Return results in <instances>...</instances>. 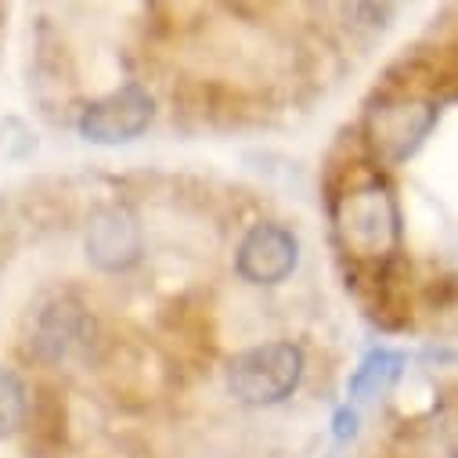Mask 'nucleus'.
I'll use <instances>...</instances> for the list:
<instances>
[{"label":"nucleus","instance_id":"obj_1","mask_svg":"<svg viewBox=\"0 0 458 458\" xmlns=\"http://www.w3.org/2000/svg\"><path fill=\"white\" fill-rule=\"evenodd\" d=\"M303 351L296 343H264L242 351L227 365V390L242 404H278L296 394L303 379Z\"/></svg>","mask_w":458,"mask_h":458},{"label":"nucleus","instance_id":"obj_2","mask_svg":"<svg viewBox=\"0 0 458 458\" xmlns=\"http://www.w3.org/2000/svg\"><path fill=\"white\" fill-rule=\"evenodd\" d=\"M335 232L343 246L354 250L358 257H386L401 235V216L390 188L369 181L343 195L335 213Z\"/></svg>","mask_w":458,"mask_h":458},{"label":"nucleus","instance_id":"obj_9","mask_svg":"<svg viewBox=\"0 0 458 458\" xmlns=\"http://www.w3.org/2000/svg\"><path fill=\"white\" fill-rule=\"evenodd\" d=\"M26 419V386L15 372L0 369V437H8Z\"/></svg>","mask_w":458,"mask_h":458},{"label":"nucleus","instance_id":"obj_4","mask_svg":"<svg viewBox=\"0 0 458 458\" xmlns=\"http://www.w3.org/2000/svg\"><path fill=\"white\" fill-rule=\"evenodd\" d=\"M300 264V242L285 224L264 220L253 224L235 253V271L250 285H278L285 282Z\"/></svg>","mask_w":458,"mask_h":458},{"label":"nucleus","instance_id":"obj_5","mask_svg":"<svg viewBox=\"0 0 458 458\" xmlns=\"http://www.w3.org/2000/svg\"><path fill=\"white\" fill-rule=\"evenodd\" d=\"M437 120H440V108L433 101L401 98V101H390V105L372 112L369 134H372V145L390 163H401V159H408L422 145V138L433 131Z\"/></svg>","mask_w":458,"mask_h":458},{"label":"nucleus","instance_id":"obj_3","mask_svg":"<svg viewBox=\"0 0 458 458\" xmlns=\"http://www.w3.org/2000/svg\"><path fill=\"white\" fill-rule=\"evenodd\" d=\"M152 94L141 83H123L80 112V138L90 145H127L141 138L152 123Z\"/></svg>","mask_w":458,"mask_h":458},{"label":"nucleus","instance_id":"obj_8","mask_svg":"<svg viewBox=\"0 0 458 458\" xmlns=\"http://www.w3.org/2000/svg\"><path fill=\"white\" fill-rule=\"evenodd\" d=\"M401 372H404V354L379 347V351L365 354V361L351 376V397L354 401H372V397L386 394L401 379Z\"/></svg>","mask_w":458,"mask_h":458},{"label":"nucleus","instance_id":"obj_10","mask_svg":"<svg viewBox=\"0 0 458 458\" xmlns=\"http://www.w3.org/2000/svg\"><path fill=\"white\" fill-rule=\"evenodd\" d=\"M358 433V415L351 408H339L335 411V440H351Z\"/></svg>","mask_w":458,"mask_h":458},{"label":"nucleus","instance_id":"obj_7","mask_svg":"<svg viewBox=\"0 0 458 458\" xmlns=\"http://www.w3.org/2000/svg\"><path fill=\"white\" fill-rule=\"evenodd\" d=\"M94 321L76 300H55L40 310L33 328V354L40 361H62L90 339Z\"/></svg>","mask_w":458,"mask_h":458},{"label":"nucleus","instance_id":"obj_6","mask_svg":"<svg viewBox=\"0 0 458 458\" xmlns=\"http://www.w3.org/2000/svg\"><path fill=\"white\" fill-rule=\"evenodd\" d=\"M83 250L101 271H127L141 260V224L123 206H105L87 224Z\"/></svg>","mask_w":458,"mask_h":458}]
</instances>
